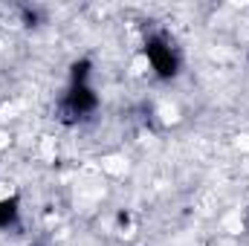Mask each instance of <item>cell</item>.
<instances>
[{
  "instance_id": "cell-2",
  "label": "cell",
  "mask_w": 249,
  "mask_h": 246,
  "mask_svg": "<svg viewBox=\"0 0 249 246\" xmlns=\"http://www.w3.org/2000/svg\"><path fill=\"white\" fill-rule=\"evenodd\" d=\"M72 116H81V113H90L93 107H96V96L90 93V87L84 84V87H72L70 90V99H67V105H64Z\"/></svg>"
},
{
  "instance_id": "cell-1",
  "label": "cell",
  "mask_w": 249,
  "mask_h": 246,
  "mask_svg": "<svg viewBox=\"0 0 249 246\" xmlns=\"http://www.w3.org/2000/svg\"><path fill=\"white\" fill-rule=\"evenodd\" d=\"M145 55L151 58L154 70H157L162 78H171V75L177 72V58L171 55V50H168L162 41H148V47H145Z\"/></svg>"
},
{
  "instance_id": "cell-4",
  "label": "cell",
  "mask_w": 249,
  "mask_h": 246,
  "mask_svg": "<svg viewBox=\"0 0 249 246\" xmlns=\"http://www.w3.org/2000/svg\"><path fill=\"white\" fill-rule=\"evenodd\" d=\"M87 72H90V61L72 64V87H84V81H87Z\"/></svg>"
},
{
  "instance_id": "cell-3",
  "label": "cell",
  "mask_w": 249,
  "mask_h": 246,
  "mask_svg": "<svg viewBox=\"0 0 249 246\" xmlns=\"http://www.w3.org/2000/svg\"><path fill=\"white\" fill-rule=\"evenodd\" d=\"M15 217H18V200H15V197H12V200H3V203H0V226L15 223Z\"/></svg>"
}]
</instances>
